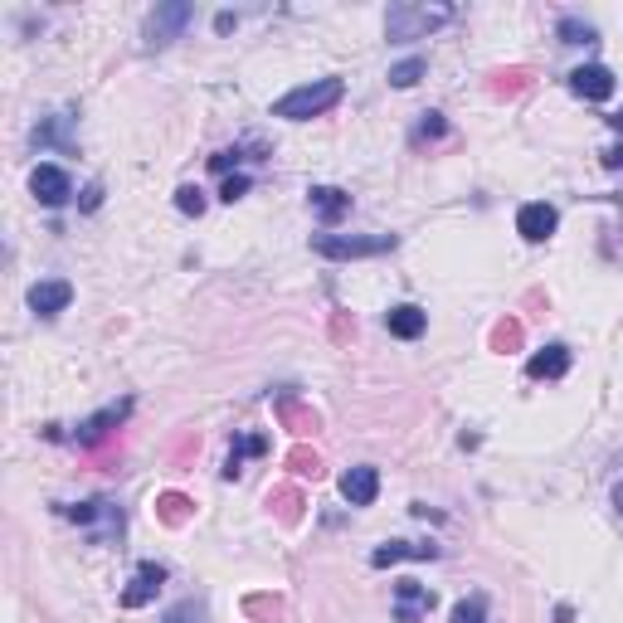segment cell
<instances>
[{
    "instance_id": "obj_13",
    "label": "cell",
    "mask_w": 623,
    "mask_h": 623,
    "mask_svg": "<svg viewBox=\"0 0 623 623\" xmlns=\"http://www.w3.org/2000/svg\"><path fill=\"white\" fill-rule=\"evenodd\" d=\"M307 195H312V210L322 215V224H341L351 215V195L336 190V185H312Z\"/></svg>"
},
{
    "instance_id": "obj_10",
    "label": "cell",
    "mask_w": 623,
    "mask_h": 623,
    "mask_svg": "<svg viewBox=\"0 0 623 623\" xmlns=\"http://www.w3.org/2000/svg\"><path fill=\"white\" fill-rule=\"evenodd\" d=\"M69 302H74V288H69L64 278H49V283H35V288H30V312H35V317H59Z\"/></svg>"
},
{
    "instance_id": "obj_2",
    "label": "cell",
    "mask_w": 623,
    "mask_h": 623,
    "mask_svg": "<svg viewBox=\"0 0 623 623\" xmlns=\"http://www.w3.org/2000/svg\"><path fill=\"white\" fill-rule=\"evenodd\" d=\"M453 20V5H390L385 15V35L390 39H424Z\"/></svg>"
},
{
    "instance_id": "obj_26",
    "label": "cell",
    "mask_w": 623,
    "mask_h": 623,
    "mask_svg": "<svg viewBox=\"0 0 623 623\" xmlns=\"http://www.w3.org/2000/svg\"><path fill=\"white\" fill-rule=\"evenodd\" d=\"M234 25H239V15H234V10H220V15H215V30H220V35H229Z\"/></svg>"
},
{
    "instance_id": "obj_18",
    "label": "cell",
    "mask_w": 623,
    "mask_h": 623,
    "mask_svg": "<svg viewBox=\"0 0 623 623\" xmlns=\"http://www.w3.org/2000/svg\"><path fill=\"white\" fill-rule=\"evenodd\" d=\"M176 210L181 215H205V190L200 185H181L176 190Z\"/></svg>"
},
{
    "instance_id": "obj_5",
    "label": "cell",
    "mask_w": 623,
    "mask_h": 623,
    "mask_svg": "<svg viewBox=\"0 0 623 623\" xmlns=\"http://www.w3.org/2000/svg\"><path fill=\"white\" fill-rule=\"evenodd\" d=\"M555 224H560V215H555V205H546V200H531V205L516 210V234L526 244H546L550 234H555Z\"/></svg>"
},
{
    "instance_id": "obj_15",
    "label": "cell",
    "mask_w": 623,
    "mask_h": 623,
    "mask_svg": "<svg viewBox=\"0 0 623 623\" xmlns=\"http://www.w3.org/2000/svg\"><path fill=\"white\" fill-rule=\"evenodd\" d=\"M375 492H380V473H375V468H351V473L341 477V497H346L351 507H370Z\"/></svg>"
},
{
    "instance_id": "obj_6",
    "label": "cell",
    "mask_w": 623,
    "mask_h": 623,
    "mask_svg": "<svg viewBox=\"0 0 623 623\" xmlns=\"http://www.w3.org/2000/svg\"><path fill=\"white\" fill-rule=\"evenodd\" d=\"M30 190H35L39 205H49V210H59L69 195H74V181H69V171L64 166H35V176H30Z\"/></svg>"
},
{
    "instance_id": "obj_4",
    "label": "cell",
    "mask_w": 623,
    "mask_h": 623,
    "mask_svg": "<svg viewBox=\"0 0 623 623\" xmlns=\"http://www.w3.org/2000/svg\"><path fill=\"white\" fill-rule=\"evenodd\" d=\"M190 5L185 0H171V5H156L147 15V30H142V39H147V49H166L171 39H181V30L190 25Z\"/></svg>"
},
{
    "instance_id": "obj_20",
    "label": "cell",
    "mask_w": 623,
    "mask_h": 623,
    "mask_svg": "<svg viewBox=\"0 0 623 623\" xmlns=\"http://www.w3.org/2000/svg\"><path fill=\"white\" fill-rule=\"evenodd\" d=\"M453 623H487V604H482V594L463 599V604L453 609Z\"/></svg>"
},
{
    "instance_id": "obj_25",
    "label": "cell",
    "mask_w": 623,
    "mask_h": 623,
    "mask_svg": "<svg viewBox=\"0 0 623 623\" xmlns=\"http://www.w3.org/2000/svg\"><path fill=\"white\" fill-rule=\"evenodd\" d=\"M244 190H249V176H229V181H224V190H220V200H229V205H234V200H244Z\"/></svg>"
},
{
    "instance_id": "obj_23",
    "label": "cell",
    "mask_w": 623,
    "mask_h": 623,
    "mask_svg": "<svg viewBox=\"0 0 623 623\" xmlns=\"http://www.w3.org/2000/svg\"><path fill=\"white\" fill-rule=\"evenodd\" d=\"M429 137H443V117H439V112H424V122L414 127V142H429Z\"/></svg>"
},
{
    "instance_id": "obj_1",
    "label": "cell",
    "mask_w": 623,
    "mask_h": 623,
    "mask_svg": "<svg viewBox=\"0 0 623 623\" xmlns=\"http://www.w3.org/2000/svg\"><path fill=\"white\" fill-rule=\"evenodd\" d=\"M341 78H317V83H302L293 88L288 98H278L273 103V117H283V122H307V117H322L327 108L341 103Z\"/></svg>"
},
{
    "instance_id": "obj_30",
    "label": "cell",
    "mask_w": 623,
    "mask_h": 623,
    "mask_svg": "<svg viewBox=\"0 0 623 623\" xmlns=\"http://www.w3.org/2000/svg\"><path fill=\"white\" fill-rule=\"evenodd\" d=\"M614 502H619V516H623V487H619V492H614Z\"/></svg>"
},
{
    "instance_id": "obj_3",
    "label": "cell",
    "mask_w": 623,
    "mask_h": 623,
    "mask_svg": "<svg viewBox=\"0 0 623 623\" xmlns=\"http://www.w3.org/2000/svg\"><path fill=\"white\" fill-rule=\"evenodd\" d=\"M312 249L322 258H375L395 249V234H375V239H356V234H317Z\"/></svg>"
},
{
    "instance_id": "obj_24",
    "label": "cell",
    "mask_w": 623,
    "mask_h": 623,
    "mask_svg": "<svg viewBox=\"0 0 623 623\" xmlns=\"http://www.w3.org/2000/svg\"><path fill=\"white\" fill-rule=\"evenodd\" d=\"M200 619H205V609H200L195 599H185L181 609H171V614H166V623H200Z\"/></svg>"
},
{
    "instance_id": "obj_12",
    "label": "cell",
    "mask_w": 623,
    "mask_h": 623,
    "mask_svg": "<svg viewBox=\"0 0 623 623\" xmlns=\"http://www.w3.org/2000/svg\"><path fill=\"white\" fill-rule=\"evenodd\" d=\"M385 327H390V336H400V341H419L424 327H429V312L414 307V302H404V307H390V312H385Z\"/></svg>"
},
{
    "instance_id": "obj_29",
    "label": "cell",
    "mask_w": 623,
    "mask_h": 623,
    "mask_svg": "<svg viewBox=\"0 0 623 623\" xmlns=\"http://www.w3.org/2000/svg\"><path fill=\"white\" fill-rule=\"evenodd\" d=\"M604 166H623V147L609 151V156H604Z\"/></svg>"
},
{
    "instance_id": "obj_9",
    "label": "cell",
    "mask_w": 623,
    "mask_h": 623,
    "mask_svg": "<svg viewBox=\"0 0 623 623\" xmlns=\"http://www.w3.org/2000/svg\"><path fill=\"white\" fill-rule=\"evenodd\" d=\"M429 609H434V589L429 585H419V580H400L395 585V619L400 623H414Z\"/></svg>"
},
{
    "instance_id": "obj_16",
    "label": "cell",
    "mask_w": 623,
    "mask_h": 623,
    "mask_svg": "<svg viewBox=\"0 0 623 623\" xmlns=\"http://www.w3.org/2000/svg\"><path fill=\"white\" fill-rule=\"evenodd\" d=\"M565 370H570V346H560V341L546 346V351H536V356L526 361V375H531V380H560Z\"/></svg>"
},
{
    "instance_id": "obj_7",
    "label": "cell",
    "mask_w": 623,
    "mask_h": 623,
    "mask_svg": "<svg viewBox=\"0 0 623 623\" xmlns=\"http://www.w3.org/2000/svg\"><path fill=\"white\" fill-rule=\"evenodd\" d=\"M161 585H166V565H156V560L137 565L132 585L122 589V609H142V604H151V599L161 594Z\"/></svg>"
},
{
    "instance_id": "obj_28",
    "label": "cell",
    "mask_w": 623,
    "mask_h": 623,
    "mask_svg": "<svg viewBox=\"0 0 623 623\" xmlns=\"http://www.w3.org/2000/svg\"><path fill=\"white\" fill-rule=\"evenodd\" d=\"M516 336H521V327H516V322H512V327H502V331H497V346H512Z\"/></svg>"
},
{
    "instance_id": "obj_19",
    "label": "cell",
    "mask_w": 623,
    "mask_h": 623,
    "mask_svg": "<svg viewBox=\"0 0 623 623\" xmlns=\"http://www.w3.org/2000/svg\"><path fill=\"white\" fill-rule=\"evenodd\" d=\"M560 39H565V44H589V39H594V25L575 20V15H565V20H560Z\"/></svg>"
},
{
    "instance_id": "obj_11",
    "label": "cell",
    "mask_w": 623,
    "mask_h": 623,
    "mask_svg": "<svg viewBox=\"0 0 623 623\" xmlns=\"http://www.w3.org/2000/svg\"><path fill=\"white\" fill-rule=\"evenodd\" d=\"M400 560H439V546H414V541H385V546L370 550V565L385 570V565H400Z\"/></svg>"
},
{
    "instance_id": "obj_27",
    "label": "cell",
    "mask_w": 623,
    "mask_h": 623,
    "mask_svg": "<svg viewBox=\"0 0 623 623\" xmlns=\"http://www.w3.org/2000/svg\"><path fill=\"white\" fill-rule=\"evenodd\" d=\"M161 507H166V521H181V497H161Z\"/></svg>"
},
{
    "instance_id": "obj_21",
    "label": "cell",
    "mask_w": 623,
    "mask_h": 623,
    "mask_svg": "<svg viewBox=\"0 0 623 623\" xmlns=\"http://www.w3.org/2000/svg\"><path fill=\"white\" fill-rule=\"evenodd\" d=\"M288 463H293L297 477H317V473H322V458H317V453H307V448H297Z\"/></svg>"
},
{
    "instance_id": "obj_8",
    "label": "cell",
    "mask_w": 623,
    "mask_h": 623,
    "mask_svg": "<svg viewBox=\"0 0 623 623\" xmlns=\"http://www.w3.org/2000/svg\"><path fill=\"white\" fill-rule=\"evenodd\" d=\"M570 93L585 98V103H604V98H614V74L604 64H585V69L570 74Z\"/></svg>"
},
{
    "instance_id": "obj_22",
    "label": "cell",
    "mask_w": 623,
    "mask_h": 623,
    "mask_svg": "<svg viewBox=\"0 0 623 623\" xmlns=\"http://www.w3.org/2000/svg\"><path fill=\"white\" fill-rule=\"evenodd\" d=\"M239 161H244V151H239V147H229V151H215V156H210V171H220V176H229V171H234Z\"/></svg>"
},
{
    "instance_id": "obj_17",
    "label": "cell",
    "mask_w": 623,
    "mask_h": 623,
    "mask_svg": "<svg viewBox=\"0 0 623 623\" xmlns=\"http://www.w3.org/2000/svg\"><path fill=\"white\" fill-rule=\"evenodd\" d=\"M424 69H429V64H424L419 54H414V59H404V64H395V69H390V88H414V83L424 78Z\"/></svg>"
},
{
    "instance_id": "obj_14",
    "label": "cell",
    "mask_w": 623,
    "mask_h": 623,
    "mask_svg": "<svg viewBox=\"0 0 623 623\" xmlns=\"http://www.w3.org/2000/svg\"><path fill=\"white\" fill-rule=\"evenodd\" d=\"M127 409H132L127 400H122V404H108L103 414H93V419H83V424H78V434H74V439L83 443V448H88V443H98V439H108L112 429H117V424L127 419Z\"/></svg>"
}]
</instances>
